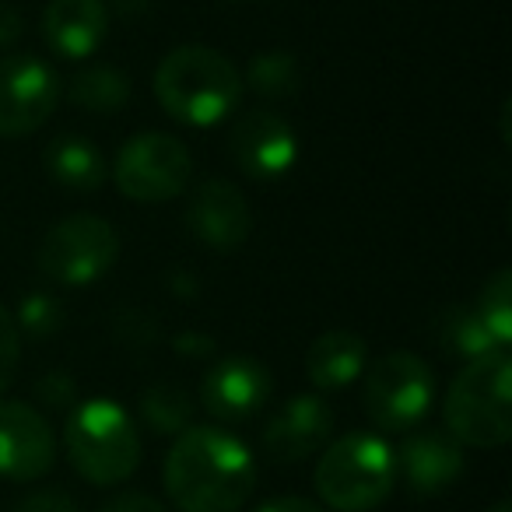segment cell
<instances>
[{"label": "cell", "instance_id": "cell-32", "mask_svg": "<svg viewBox=\"0 0 512 512\" xmlns=\"http://www.w3.org/2000/svg\"><path fill=\"white\" fill-rule=\"evenodd\" d=\"M109 4L120 18H144L155 8V0H109Z\"/></svg>", "mask_w": 512, "mask_h": 512}, {"label": "cell", "instance_id": "cell-34", "mask_svg": "<svg viewBox=\"0 0 512 512\" xmlns=\"http://www.w3.org/2000/svg\"><path fill=\"white\" fill-rule=\"evenodd\" d=\"M235 4H239V0H235Z\"/></svg>", "mask_w": 512, "mask_h": 512}, {"label": "cell", "instance_id": "cell-28", "mask_svg": "<svg viewBox=\"0 0 512 512\" xmlns=\"http://www.w3.org/2000/svg\"><path fill=\"white\" fill-rule=\"evenodd\" d=\"M99 512H169L158 498L141 495V491H123V495L109 498Z\"/></svg>", "mask_w": 512, "mask_h": 512}, {"label": "cell", "instance_id": "cell-18", "mask_svg": "<svg viewBox=\"0 0 512 512\" xmlns=\"http://www.w3.org/2000/svg\"><path fill=\"white\" fill-rule=\"evenodd\" d=\"M43 165L50 172V179L57 186H67V190H99L109 176V165L102 158V151L95 148L88 137L78 134H64V137H53L43 151Z\"/></svg>", "mask_w": 512, "mask_h": 512}, {"label": "cell", "instance_id": "cell-1", "mask_svg": "<svg viewBox=\"0 0 512 512\" xmlns=\"http://www.w3.org/2000/svg\"><path fill=\"white\" fill-rule=\"evenodd\" d=\"M162 484L179 512H239L253 498L256 460L239 435L190 425L165 456Z\"/></svg>", "mask_w": 512, "mask_h": 512}, {"label": "cell", "instance_id": "cell-24", "mask_svg": "<svg viewBox=\"0 0 512 512\" xmlns=\"http://www.w3.org/2000/svg\"><path fill=\"white\" fill-rule=\"evenodd\" d=\"M64 306L46 292H29L15 309V327L18 334L32 337V341H46L64 327Z\"/></svg>", "mask_w": 512, "mask_h": 512}, {"label": "cell", "instance_id": "cell-12", "mask_svg": "<svg viewBox=\"0 0 512 512\" xmlns=\"http://www.w3.org/2000/svg\"><path fill=\"white\" fill-rule=\"evenodd\" d=\"M57 463V435L50 421L22 400H0V477L39 481Z\"/></svg>", "mask_w": 512, "mask_h": 512}, {"label": "cell", "instance_id": "cell-2", "mask_svg": "<svg viewBox=\"0 0 512 512\" xmlns=\"http://www.w3.org/2000/svg\"><path fill=\"white\" fill-rule=\"evenodd\" d=\"M155 99L186 127H218L242 99V74L211 46H179L155 71Z\"/></svg>", "mask_w": 512, "mask_h": 512}, {"label": "cell", "instance_id": "cell-14", "mask_svg": "<svg viewBox=\"0 0 512 512\" xmlns=\"http://www.w3.org/2000/svg\"><path fill=\"white\" fill-rule=\"evenodd\" d=\"M186 228L211 249H235L253 232V211L228 179H204L186 204Z\"/></svg>", "mask_w": 512, "mask_h": 512}, {"label": "cell", "instance_id": "cell-22", "mask_svg": "<svg viewBox=\"0 0 512 512\" xmlns=\"http://www.w3.org/2000/svg\"><path fill=\"white\" fill-rule=\"evenodd\" d=\"M242 85L253 88L260 99H292L302 88V67L295 60V53L288 50H267L256 53L246 67Z\"/></svg>", "mask_w": 512, "mask_h": 512}, {"label": "cell", "instance_id": "cell-19", "mask_svg": "<svg viewBox=\"0 0 512 512\" xmlns=\"http://www.w3.org/2000/svg\"><path fill=\"white\" fill-rule=\"evenodd\" d=\"M67 99L78 109H88V113H99V116L120 113L130 102V78L120 67H109V64L81 67L67 81Z\"/></svg>", "mask_w": 512, "mask_h": 512}, {"label": "cell", "instance_id": "cell-27", "mask_svg": "<svg viewBox=\"0 0 512 512\" xmlns=\"http://www.w3.org/2000/svg\"><path fill=\"white\" fill-rule=\"evenodd\" d=\"M15 512H78V505H74V498L64 495V491H36V495L25 498Z\"/></svg>", "mask_w": 512, "mask_h": 512}, {"label": "cell", "instance_id": "cell-26", "mask_svg": "<svg viewBox=\"0 0 512 512\" xmlns=\"http://www.w3.org/2000/svg\"><path fill=\"white\" fill-rule=\"evenodd\" d=\"M18 362H22V334L15 327V316L0 306V393L15 383Z\"/></svg>", "mask_w": 512, "mask_h": 512}, {"label": "cell", "instance_id": "cell-33", "mask_svg": "<svg viewBox=\"0 0 512 512\" xmlns=\"http://www.w3.org/2000/svg\"><path fill=\"white\" fill-rule=\"evenodd\" d=\"M488 512H512V505L509 502H505V498H498V502L495 505H491V509Z\"/></svg>", "mask_w": 512, "mask_h": 512}, {"label": "cell", "instance_id": "cell-13", "mask_svg": "<svg viewBox=\"0 0 512 512\" xmlns=\"http://www.w3.org/2000/svg\"><path fill=\"white\" fill-rule=\"evenodd\" d=\"M330 435H334V411L327 400L316 393H295L264 425L260 442L274 463H299L320 453L330 442Z\"/></svg>", "mask_w": 512, "mask_h": 512}, {"label": "cell", "instance_id": "cell-3", "mask_svg": "<svg viewBox=\"0 0 512 512\" xmlns=\"http://www.w3.org/2000/svg\"><path fill=\"white\" fill-rule=\"evenodd\" d=\"M446 432L460 446L502 449L512 439V358L491 351L467 362L446 390Z\"/></svg>", "mask_w": 512, "mask_h": 512}, {"label": "cell", "instance_id": "cell-7", "mask_svg": "<svg viewBox=\"0 0 512 512\" xmlns=\"http://www.w3.org/2000/svg\"><path fill=\"white\" fill-rule=\"evenodd\" d=\"M120 256V235L99 214H67L39 239L36 264L50 281L64 288L95 285L113 271Z\"/></svg>", "mask_w": 512, "mask_h": 512}, {"label": "cell", "instance_id": "cell-5", "mask_svg": "<svg viewBox=\"0 0 512 512\" xmlns=\"http://www.w3.org/2000/svg\"><path fill=\"white\" fill-rule=\"evenodd\" d=\"M397 488L393 446L376 432H348L323 446L316 463V491L334 512H372Z\"/></svg>", "mask_w": 512, "mask_h": 512}, {"label": "cell", "instance_id": "cell-29", "mask_svg": "<svg viewBox=\"0 0 512 512\" xmlns=\"http://www.w3.org/2000/svg\"><path fill=\"white\" fill-rule=\"evenodd\" d=\"M22 32H25V18L18 15V8L0 4V50L15 46L18 39H22Z\"/></svg>", "mask_w": 512, "mask_h": 512}, {"label": "cell", "instance_id": "cell-11", "mask_svg": "<svg viewBox=\"0 0 512 512\" xmlns=\"http://www.w3.org/2000/svg\"><path fill=\"white\" fill-rule=\"evenodd\" d=\"M274 393V376L264 362L232 355L214 362L200 379V404L221 425H242L264 411Z\"/></svg>", "mask_w": 512, "mask_h": 512}, {"label": "cell", "instance_id": "cell-20", "mask_svg": "<svg viewBox=\"0 0 512 512\" xmlns=\"http://www.w3.org/2000/svg\"><path fill=\"white\" fill-rule=\"evenodd\" d=\"M439 344L446 355H456V358H463V362H474V358L491 355V351H505L495 344V337L484 327V320L477 316L474 306H453L442 313Z\"/></svg>", "mask_w": 512, "mask_h": 512}, {"label": "cell", "instance_id": "cell-23", "mask_svg": "<svg viewBox=\"0 0 512 512\" xmlns=\"http://www.w3.org/2000/svg\"><path fill=\"white\" fill-rule=\"evenodd\" d=\"M474 309L484 320V327L491 330L498 348L509 351V344H512V271L509 267H502V271H495L484 281Z\"/></svg>", "mask_w": 512, "mask_h": 512}, {"label": "cell", "instance_id": "cell-9", "mask_svg": "<svg viewBox=\"0 0 512 512\" xmlns=\"http://www.w3.org/2000/svg\"><path fill=\"white\" fill-rule=\"evenodd\" d=\"M64 85L46 60L15 53L0 60V137H29L57 109Z\"/></svg>", "mask_w": 512, "mask_h": 512}, {"label": "cell", "instance_id": "cell-15", "mask_svg": "<svg viewBox=\"0 0 512 512\" xmlns=\"http://www.w3.org/2000/svg\"><path fill=\"white\" fill-rule=\"evenodd\" d=\"M393 460H397V477H404L414 495H439V491L453 488L467 467L463 446L439 428L407 432L400 449H393Z\"/></svg>", "mask_w": 512, "mask_h": 512}, {"label": "cell", "instance_id": "cell-17", "mask_svg": "<svg viewBox=\"0 0 512 512\" xmlns=\"http://www.w3.org/2000/svg\"><path fill=\"white\" fill-rule=\"evenodd\" d=\"M369 365V344L355 330H327L306 351V376L316 390H344L362 379Z\"/></svg>", "mask_w": 512, "mask_h": 512}, {"label": "cell", "instance_id": "cell-8", "mask_svg": "<svg viewBox=\"0 0 512 512\" xmlns=\"http://www.w3.org/2000/svg\"><path fill=\"white\" fill-rule=\"evenodd\" d=\"M193 158L179 137L148 130L134 134L113 162V183L134 204H165L190 186Z\"/></svg>", "mask_w": 512, "mask_h": 512}, {"label": "cell", "instance_id": "cell-30", "mask_svg": "<svg viewBox=\"0 0 512 512\" xmlns=\"http://www.w3.org/2000/svg\"><path fill=\"white\" fill-rule=\"evenodd\" d=\"M256 512H327L323 505H316L313 498H302V495H278V498H267L264 505Z\"/></svg>", "mask_w": 512, "mask_h": 512}, {"label": "cell", "instance_id": "cell-21", "mask_svg": "<svg viewBox=\"0 0 512 512\" xmlns=\"http://www.w3.org/2000/svg\"><path fill=\"white\" fill-rule=\"evenodd\" d=\"M141 425H148L155 435H179L193 425V400L183 386L155 383L137 400Z\"/></svg>", "mask_w": 512, "mask_h": 512}, {"label": "cell", "instance_id": "cell-25", "mask_svg": "<svg viewBox=\"0 0 512 512\" xmlns=\"http://www.w3.org/2000/svg\"><path fill=\"white\" fill-rule=\"evenodd\" d=\"M32 393H36L39 404L53 407V411H67V407L78 404V379L64 369H50L36 379Z\"/></svg>", "mask_w": 512, "mask_h": 512}, {"label": "cell", "instance_id": "cell-4", "mask_svg": "<svg viewBox=\"0 0 512 512\" xmlns=\"http://www.w3.org/2000/svg\"><path fill=\"white\" fill-rule=\"evenodd\" d=\"M64 449L71 467L95 488L134 477L141 467V432L127 407L109 397L85 400L71 411L64 425Z\"/></svg>", "mask_w": 512, "mask_h": 512}, {"label": "cell", "instance_id": "cell-6", "mask_svg": "<svg viewBox=\"0 0 512 512\" xmlns=\"http://www.w3.org/2000/svg\"><path fill=\"white\" fill-rule=\"evenodd\" d=\"M362 407L383 432H414L435 404V376L414 351H386L365 365Z\"/></svg>", "mask_w": 512, "mask_h": 512}, {"label": "cell", "instance_id": "cell-31", "mask_svg": "<svg viewBox=\"0 0 512 512\" xmlns=\"http://www.w3.org/2000/svg\"><path fill=\"white\" fill-rule=\"evenodd\" d=\"M172 344H176V351H183V355H190V358H204V355H211V351H214L211 337H207V334H193V330L179 334Z\"/></svg>", "mask_w": 512, "mask_h": 512}, {"label": "cell", "instance_id": "cell-16", "mask_svg": "<svg viewBox=\"0 0 512 512\" xmlns=\"http://www.w3.org/2000/svg\"><path fill=\"white\" fill-rule=\"evenodd\" d=\"M109 36L106 0H50L43 11V39L60 60H88Z\"/></svg>", "mask_w": 512, "mask_h": 512}, {"label": "cell", "instance_id": "cell-10", "mask_svg": "<svg viewBox=\"0 0 512 512\" xmlns=\"http://www.w3.org/2000/svg\"><path fill=\"white\" fill-rule=\"evenodd\" d=\"M228 158L249 179H281L299 162V134L274 109H253L228 130Z\"/></svg>", "mask_w": 512, "mask_h": 512}]
</instances>
